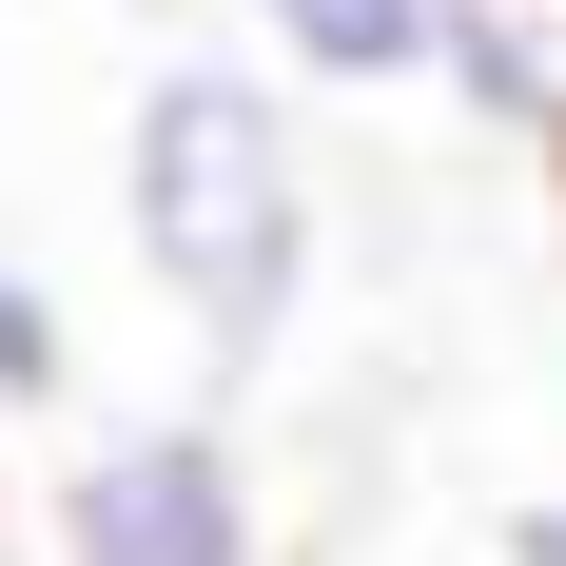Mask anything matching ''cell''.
Instances as JSON below:
<instances>
[{
	"label": "cell",
	"mask_w": 566,
	"mask_h": 566,
	"mask_svg": "<svg viewBox=\"0 0 566 566\" xmlns=\"http://www.w3.org/2000/svg\"><path fill=\"white\" fill-rule=\"evenodd\" d=\"M117 234H137V274L176 293V333L216 352L234 391L293 352L313 254H333V176H313V117H293L274 59L176 40L157 78L117 98Z\"/></svg>",
	"instance_id": "6da1fadb"
},
{
	"label": "cell",
	"mask_w": 566,
	"mask_h": 566,
	"mask_svg": "<svg viewBox=\"0 0 566 566\" xmlns=\"http://www.w3.org/2000/svg\"><path fill=\"white\" fill-rule=\"evenodd\" d=\"M40 566H274V489L216 410H117L40 489Z\"/></svg>",
	"instance_id": "7a4b0ae2"
},
{
	"label": "cell",
	"mask_w": 566,
	"mask_h": 566,
	"mask_svg": "<svg viewBox=\"0 0 566 566\" xmlns=\"http://www.w3.org/2000/svg\"><path fill=\"white\" fill-rule=\"evenodd\" d=\"M254 59L293 98H410L430 78V0H254Z\"/></svg>",
	"instance_id": "3957f363"
},
{
	"label": "cell",
	"mask_w": 566,
	"mask_h": 566,
	"mask_svg": "<svg viewBox=\"0 0 566 566\" xmlns=\"http://www.w3.org/2000/svg\"><path fill=\"white\" fill-rule=\"evenodd\" d=\"M40 410H78V313L40 254H0V430H40Z\"/></svg>",
	"instance_id": "277c9868"
},
{
	"label": "cell",
	"mask_w": 566,
	"mask_h": 566,
	"mask_svg": "<svg viewBox=\"0 0 566 566\" xmlns=\"http://www.w3.org/2000/svg\"><path fill=\"white\" fill-rule=\"evenodd\" d=\"M489 566H566V489H527V509L489 527Z\"/></svg>",
	"instance_id": "5b68a950"
},
{
	"label": "cell",
	"mask_w": 566,
	"mask_h": 566,
	"mask_svg": "<svg viewBox=\"0 0 566 566\" xmlns=\"http://www.w3.org/2000/svg\"><path fill=\"white\" fill-rule=\"evenodd\" d=\"M0 566H20V527H0Z\"/></svg>",
	"instance_id": "8992f818"
}]
</instances>
